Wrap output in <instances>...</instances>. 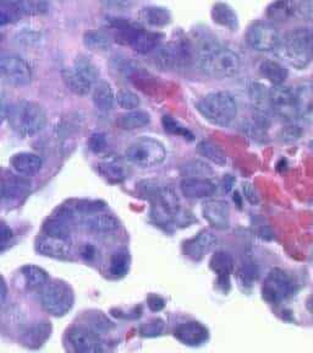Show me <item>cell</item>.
Listing matches in <instances>:
<instances>
[{
  "mask_svg": "<svg viewBox=\"0 0 313 353\" xmlns=\"http://www.w3.org/2000/svg\"><path fill=\"white\" fill-rule=\"evenodd\" d=\"M163 321L160 319H154L152 321H149L147 324H144V325L141 327V334H142L143 336H157V335H160L162 330H163Z\"/></svg>",
  "mask_w": 313,
  "mask_h": 353,
  "instance_id": "obj_46",
  "label": "cell"
},
{
  "mask_svg": "<svg viewBox=\"0 0 313 353\" xmlns=\"http://www.w3.org/2000/svg\"><path fill=\"white\" fill-rule=\"evenodd\" d=\"M180 188L184 196L188 199L209 198L217 190L215 183L206 178H185Z\"/></svg>",
  "mask_w": 313,
  "mask_h": 353,
  "instance_id": "obj_18",
  "label": "cell"
},
{
  "mask_svg": "<svg viewBox=\"0 0 313 353\" xmlns=\"http://www.w3.org/2000/svg\"><path fill=\"white\" fill-rule=\"evenodd\" d=\"M182 172L186 176V178H204L212 173V170L208 165L201 161H191L187 162L186 165L182 168Z\"/></svg>",
  "mask_w": 313,
  "mask_h": 353,
  "instance_id": "obj_40",
  "label": "cell"
},
{
  "mask_svg": "<svg viewBox=\"0 0 313 353\" xmlns=\"http://www.w3.org/2000/svg\"><path fill=\"white\" fill-rule=\"evenodd\" d=\"M300 129L297 125H290V127L286 128L285 130H283V140L285 141H292V140H296L300 137Z\"/></svg>",
  "mask_w": 313,
  "mask_h": 353,
  "instance_id": "obj_49",
  "label": "cell"
},
{
  "mask_svg": "<svg viewBox=\"0 0 313 353\" xmlns=\"http://www.w3.org/2000/svg\"><path fill=\"white\" fill-rule=\"evenodd\" d=\"M89 149L92 150L94 152H102L107 149V137L102 132H96L94 134L91 139H89Z\"/></svg>",
  "mask_w": 313,
  "mask_h": 353,
  "instance_id": "obj_47",
  "label": "cell"
},
{
  "mask_svg": "<svg viewBox=\"0 0 313 353\" xmlns=\"http://www.w3.org/2000/svg\"><path fill=\"white\" fill-rule=\"evenodd\" d=\"M6 119V110H3V108H0V127H1V124L4 123V121Z\"/></svg>",
  "mask_w": 313,
  "mask_h": 353,
  "instance_id": "obj_53",
  "label": "cell"
},
{
  "mask_svg": "<svg viewBox=\"0 0 313 353\" xmlns=\"http://www.w3.org/2000/svg\"><path fill=\"white\" fill-rule=\"evenodd\" d=\"M0 77L14 86H26L32 80V69L15 53H0Z\"/></svg>",
  "mask_w": 313,
  "mask_h": 353,
  "instance_id": "obj_8",
  "label": "cell"
},
{
  "mask_svg": "<svg viewBox=\"0 0 313 353\" xmlns=\"http://www.w3.org/2000/svg\"><path fill=\"white\" fill-rule=\"evenodd\" d=\"M211 268L219 275L220 280H228L233 270V258L226 252H218L211 260Z\"/></svg>",
  "mask_w": 313,
  "mask_h": 353,
  "instance_id": "obj_36",
  "label": "cell"
},
{
  "mask_svg": "<svg viewBox=\"0 0 313 353\" xmlns=\"http://www.w3.org/2000/svg\"><path fill=\"white\" fill-rule=\"evenodd\" d=\"M129 254L127 252H116L110 260L109 272L113 277H122L129 271Z\"/></svg>",
  "mask_w": 313,
  "mask_h": 353,
  "instance_id": "obj_38",
  "label": "cell"
},
{
  "mask_svg": "<svg viewBox=\"0 0 313 353\" xmlns=\"http://www.w3.org/2000/svg\"><path fill=\"white\" fill-rule=\"evenodd\" d=\"M149 305L153 312H160V309L164 308V301L158 296H152L149 297Z\"/></svg>",
  "mask_w": 313,
  "mask_h": 353,
  "instance_id": "obj_50",
  "label": "cell"
},
{
  "mask_svg": "<svg viewBox=\"0 0 313 353\" xmlns=\"http://www.w3.org/2000/svg\"><path fill=\"white\" fill-rule=\"evenodd\" d=\"M297 17L305 21H312L313 19V0H300L295 4V12Z\"/></svg>",
  "mask_w": 313,
  "mask_h": 353,
  "instance_id": "obj_43",
  "label": "cell"
},
{
  "mask_svg": "<svg viewBox=\"0 0 313 353\" xmlns=\"http://www.w3.org/2000/svg\"><path fill=\"white\" fill-rule=\"evenodd\" d=\"M105 209V205L100 201H80L76 204V210L81 214L89 215L94 212H100Z\"/></svg>",
  "mask_w": 313,
  "mask_h": 353,
  "instance_id": "obj_44",
  "label": "cell"
},
{
  "mask_svg": "<svg viewBox=\"0 0 313 353\" xmlns=\"http://www.w3.org/2000/svg\"><path fill=\"white\" fill-rule=\"evenodd\" d=\"M196 108L206 121L218 127L230 125L237 117V99L228 91H218L204 96L198 101Z\"/></svg>",
  "mask_w": 313,
  "mask_h": 353,
  "instance_id": "obj_3",
  "label": "cell"
},
{
  "mask_svg": "<svg viewBox=\"0 0 313 353\" xmlns=\"http://www.w3.org/2000/svg\"><path fill=\"white\" fill-rule=\"evenodd\" d=\"M212 19L215 23L230 31H237V17L235 11L226 3H217L212 9Z\"/></svg>",
  "mask_w": 313,
  "mask_h": 353,
  "instance_id": "obj_26",
  "label": "cell"
},
{
  "mask_svg": "<svg viewBox=\"0 0 313 353\" xmlns=\"http://www.w3.org/2000/svg\"><path fill=\"white\" fill-rule=\"evenodd\" d=\"M6 293H8V288H6V283L3 279V276L0 275V303L6 298Z\"/></svg>",
  "mask_w": 313,
  "mask_h": 353,
  "instance_id": "obj_52",
  "label": "cell"
},
{
  "mask_svg": "<svg viewBox=\"0 0 313 353\" xmlns=\"http://www.w3.org/2000/svg\"><path fill=\"white\" fill-rule=\"evenodd\" d=\"M152 53V63L163 72L186 69L193 61V44L187 39L158 46Z\"/></svg>",
  "mask_w": 313,
  "mask_h": 353,
  "instance_id": "obj_4",
  "label": "cell"
},
{
  "mask_svg": "<svg viewBox=\"0 0 313 353\" xmlns=\"http://www.w3.org/2000/svg\"><path fill=\"white\" fill-rule=\"evenodd\" d=\"M202 214L209 225L217 230H226L230 225V206L224 200L204 203Z\"/></svg>",
  "mask_w": 313,
  "mask_h": 353,
  "instance_id": "obj_14",
  "label": "cell"
},
{
  "mask_svg": "<svg viewBox=\"0 0 313 353\" xmlns=\"http://www.w3.org/2000/svg\"><path fill=\"white\" fill-rule=\"evenodd\" d=\"M10 165L20 176H33L42 170L43 161L39 154L32 152H20L11 157Z\"/></svg>",
  "mask_w": 313,
  "mask_h": 353,
  "instance_id": "obj_19",
  "label": "cell"
},
{
  "mask_svg": "<svg viewBox=\"0 0 313 353\" xmlns=\"http://www.w3.org/2000/svg\"><path fill=\"white\" fill-rule=\"evenodd\" d=\"M6 119L17 135L30 138L43 130L47 124V113L39 103L20 101L6 110Z\"/></svg>",
  "mask_w": 313,
  "mask_h": 353,
  "instance_id": "obj_2",
  "label": "cell"
},
{
  "mask_svg": "<svg viewBox=\"0 0 313 353\" xmlns=\"http://www.w3.org/2000/svg\"><path fill=\"white\" fill-rule=\"evenodd\" d=\"M140 20L152 26V28H163L171 23V15L168 9L162 6H146L138 12Z\"/></svg>",
  "mask_w": 313,
  "mask_h": 353,
  "instance_id": "obj_23",
  "label": "cell"
},
{
  "mask_svg": "<svg viewBox=\"0 0 313 353\" xmlns=\"http://www.w3.org/2000/svg\"><path fill=\"white\" fill-rule=\"evenodd\" d=\"M92 99L96 108L102 112H109L113 110L116 101L114 90L107 81H99L94 85Z\"/></svg>",
  "mask_w": 313,
  "mask_h": 353,
  "instance_id": "obj_22",
  "label": "cell"
},
{
  "mask_svg": "<svg viewBox=\"0 0 313 353\" xmlns=\"http://www.w3.org/2000/svg\"><path fill=\"white\" fill-rule=\"evenodd\" d=\"M116 99L118 101V105H120L122 110H138L141 103L138 94H133L131 91H127V90L120 91Z\"/></svg>",
  "mask_w": 313,
  "mask_h": 353,
  "instance_id": "obj_42",
  "label": "cell"
},
{
  "mask_svg": "<svg viewBox=\"0 0 313 353\" xmlns=\"http://www.w3.org/2000/svg\"><path fill=\"white\" fill-rule=\"evenodd\" d=\"M127 161L132 165L152 168L160 165L165 160V148L163 143L152 138H140L129 146L125 152Z\"/></svg>",
  "mask_w": 313,
  "mask_h": 353,
  "instance_id": "obj_7",
  "label": "cell"
},
{
  "mask_svg": "<svg viewBox=\"0 0 313 353\" xmlns=\"http://www.w3.org/2000/svg\"><path fill=\"white\" fill-rule=\"evenodd\" d=\"M50 335V325L48 323H37L26 332V345L30 347H39Z\"/></svg>",
  "mask_w": 313,
  "mask_h": 353,
  "instance_id": "obj_35",
  "label": "cell"
},
{
  "mask_svg": "<svg viewBox=\"0 0 313 353\" xmlns=\"http://www.w3.org/2000/svg\"><path fill=\"white\" fill-rule=\"evenodd\" d=\"M14 237L10 227L4 222H0V253L4 252L10 245L11 239Z\"/></svg>",
  "mask_w": 313,
  "mask_h": 353,
  "instance_id": "obj_48",
  "label": "cell"
},
{
  "mask_svg": "<svg viewBox=\"0 0 313 353\" xmlns=\"http://www.w3.org/2000/svg\"><path fill=\"white\" fill-rule=\"evenodd\" d=\"M17 10L22 17H39L50 11L48 0H15Z\"/></svg>",
  "mask_w": 313,
  "mask_h": 353,
  "instance_id": "obj_31",
  "label": "cell"
},
{
  "mask_svg": "<svg viewBox=\"0 0 313 353\" xmlns=\"http://www.w3.org/2000/svg\"><path fill=\"white\" fill-rule=\"evenodd\" d=\"M241 69V59L234 50L220 47L209 59L204 72L218 79L237 77Z\"/></svg>",
  "mask_w": 313,
  "mask_h": 353,
  "instance_id": "obj_9",
  "label": "cell"
},
{
  "mask_svg": "<svg viewBox=\"0 0 313 353\" xmlns=\"http://www.w3.org/2000/svg\"><path fill=\"white\" fill-rule=\"evenodd\" d=\"M98 171L109 182L120 183L127 178V174H125V171L122 170V167L118 165L116 162H111V161L99 163Z\"/></svg>",
  "mask_w": 313,
  "mask_h": 353,
  "instance_id": "obj_37",
  "label": "cell"
},
{
  "mask_svg": "<svg viewBox=\"0 0 313 353\" xmlns=\"http://www.w3.org/2000/svg\"><path fill=\"white\" fill-rule=\"evenodd\" d=\"M250 101L253 108L262 116H267L272 110L270 90L261 83H252L248 88Z\"/></svg>",
  "mask_w": 313,
  "mask_h": 353,
  "instance_id": "obj_21",
  "label": "cell"
},
{
  "mask_svg": "<svg viewBox=\"0 0 313 353\" xmlns=\"http://www.w3.org/2000/svg\"><path fill=\"white\" fill-rule=\"evenodd\" d=\"M259 72L267 81H270L274 86L283 85L288 79V70L285 66L281 65L278 61H264L259 66Z\"/></svg>",
  "mask_w": 313,
  "mask_h": 353,
  "instance_id": "obj_28",
  "label": "cell"
},
{
  "mask_svg": "<svg viewBox=\"0 0 313 353\" xmlns=\"http://www.w3.org/2000/svg\"><path fill=\"white\" fill-rule=\"evenodd\" d=\"M277 54L286 64L303 70L312 61V31L310 28H299L281 39L275 48Z\"/></svg>",
  "mask_w": 313,
  "mask_h": 353,
  "instance_id": "obj_1",
  "label": "cell"
},
{
  "mask_svg": "<svg viewBox=\"0 0 313 353\" xmlns=\"http://www.w3.org/2000/svg\"><path fill=\"white\" fill-rule=\"evenodd\" d=\"M72 69H74L78 75H81L85 80H87L88 83H92L94 86L97 83V81H98V68L96 66L94 61H89L88 58L83 57V55L77 57L75 61H74Z\"/></svg>",
  "mask_w": 313,
  "mask_h": 353,
  "instance_id": "obj_32",
  "label": "cell"
},
{
  "mask_svg": "<svg viewBox=\"0 0 313 353\" xmlns=\"http://www.w3.org/2000/svg\"><path fill=\"white\" fill-rule=\"evenodd\" d=\"M292 290L294 283L289 275L281 269H274L270 271L264 281L262 294L270 303H279L292 294Z\"/></svg>",
  "mask_w": 313,
  "mask_h": 353,
  "instance_id": "obj_12",
  "label": "cell"
},
{
  "mask_svg": "<svg viewBox=\"0 0 313 353\" xmlns=\"http://www.w3.org/2000/svg\"><path fill=\"white\" fill-rule=\"evenodd\" d=\"M67 340L74 351L78 353H98L103 351L102 342L94 332L83 327H75L69 331Z\"/></svg>",
  "mask_w": 313,
  "mask_h": 353,
  "instance_id": "obj_13",
  "label": "cell"
},
{
  "mask_svg": "<svg viewBox=\"0 0 313 353\" xmlns=\"http://www.w3.org/2000/svg\"><path fill=\"white\" fill-rule=\"evenodd\" d=\"M248 46L259 52L275 50L281 41L278 28L270 22L259 21L253 23L246 33Z\"/></svg>",
  "mask_w": 313,
  "mask_h": 353,
  "instance_id": "obj_10",
  "label": "cell"
},
{
  "mask_svg": "<svg viewBox=\"0 0 313 353\" xmlns=\"http://www.w3.org/2000/svg\"><path fill=\"white\" fill-rule=\"evenodd\" d=\"M163 121V127H164L165 132H169L171 134H174V135H179V137H182V138L193 140V132H188L186 128L182 127V124L179 121H175L174 118L165 116L163 117V121Z\"/></svg>",
  "mask_w": 313,
  "mask_h": 353,
  "instance_id": "obj_41",
  "label": "cell"
},
{
  "mask_svg": "<svg viewBox=\"0 0 313 353\" xmlns=\"http://www.w3.org/2000/svg\"><path fill=\"white\" fill-rule=\"evenodd\" d=\"M215 243H217V237L213 232L202 231L191 241L185 243L184 249L187 258H190L193 261H199L204 259L206 254H208L212 249L215 248Z\"/></svg>",
  "mask_w": 313,
  "mask_h": 353,
  "instance_id": "obj_15",
  "label": "cell"
},
{
  "mask_svg": "<svg viewBox=\"0 0 313 353\" xmlns=\"http://www.w3.org/2000/svg\"><path fill=\"white\" fill-rule=\"evenodd\" d=\"M83 43L88 50L94 52H107L111 48V39L102 31H89L85 33Z\"/></svg>",
  "mask_w": 313,
  "mask_h": 353,
  "instance_id": "obj_33",
  "label": "cell"
},
{
  "mask_svg": "<svg viewBox=\"0 0 313 353\" xmlns=\"http://www.w3.org/2000/svg\"><path fill=\"white\" fill-rule=\"evenodd\" d=\"M295 94H296L299 118L303 117L305 119H311V116H312V85L308 81L300 83L295 88Z\"/></svg>",
  "mask_w": 313,
  "mask_h": 353,
  "instance_id": "obj_27",
  "label": "cell"
},
{
  "mask_svg": "<svg viewBox=\"0 0 313 353\" xmlns=\"http://www.w3.org/2000/svg\"><path fill=\"white\" fill-rule=\"evenodd\" d=\"M37 252L48 258L65 259L70 254V242L67 238L56 237L47 234L37 242Z\"/></svg>",
  "mask_w": 313,
  "mask_h": 353,
  "instance_id": "obj_16",
  "label": "cell"
},
{
  "mask_svg": "<svg viewBox=\"0 0 313 353\" xmlns=\"http://www.w3.org/2000/svg\"><path fill=\"white\" fill-rule=\"evenodd\" d=\"M100 3L110 10L125 11L131 9L135 0H100Z\"/></svg>",
  "mask_w": 313,
  "mask_h": 353,
  "instance_id": "obj_45",
  "label": "cell"
},
{
  "mask_svg": "<svg viewBox=\"0 0 313 353\" xmlns=\"http://www.w3.org/2000/svg\"><path fill=\"white\" fill-rule=\"evenodd\" d=\"M244 192H245L246 198H248L251 203H257V195H256V192H255V189H253L251 184H246V185L244 187Z\"/></svg>",
  "mask_w": 313,
  "mask_h": 353,
  "instance_id": "obj_51",
  "label": "cell"
},
{
  "mask_svg": "<svg viewBox=\"0 0 313 353\" xmlns=\"http://www.w3.org/2000/svg\"><path fill=\"white\" fill-rule=\"evenodd\" d=\"M74 292L65 282H48L41 290V303L44 310L54 316H64L74 305Z\"/></svg>",
  "mask_w": 313,
  "mask_h": 353,
  "instance_id": "obj_5",
  "label": "cell"
},
{
  "mask_svg": "<svg viewBox=\"0 0 313 353\" xmlns=\"http://www.w3.org/2000/svg\"><path fill=\"white\" fill-rule=\"evenodd\" d=\"M270 105L275 114L284 121H292L299 118L295 90L284 83L270 90Z\"/></svg>",
  "mask_w": 313,
  "mask_h": 353,
  "instance_id": "obj_11",
  "label": "cell"
},
{
  "mask_svg": "<svg viewBox=\"0 0 313 353\" xmlns=\"http://www.w3.org/2000/svg\"><path fill=\"white\" fill-rule=\"evenodd\" d=\"M149 121H151V118L147 112L140 110H129L127 113L122 114L118 119V125L122 130H138V129L149 125Z\"/></svg>",
  "mask_w": 313,
  "mask_h": 353,
  "instance_id": "obj_30",
  "label": "cell"
},
{
  "mask_svg": "<svg viewBox=\"0 0 313 353\" xmlns=\"http://www.w3.org/2000/svg\"><path fill=\"white\" fill-rule=\"evenodd\" d=\"M198 154L204 156V159L215 162L217 165H226V154L223 150L220 149L218 145H215L212 141H207L204 140L198 143L197 146Z\"/></svg>",
  "mask_w": 313,
  "mask_h": 353,
  "instance_id": "obj_34",
  "label": "cell"
},
{
  "mask_svg": "<svg viewBox=\"0 0 313 353\" xmlns=\"http://www.w3.org/2000/svg\"><path fill=\"white\" fill-rule=\"evenodd\" d=\"M21 275L28 290H42L50 282L48 272L36 265L23 266Z\"/></svg>",
  "mask_w": 313,
  "mask_h": 353,
  "instance_id": "obj_25",
  "label": "cell"
},
{
  "mask_svg": "<svg viewBox=\"0 0 313 353\" xmlns=\"http://www.w3.org/2000/svg\"><path fill=\"white\" fill-rule=\"evenodd\" d=\"M83 225L86 230L94 233H111L119 228V221L116 220L114 216L102 214L100 211L86 215L83 219Z\"/></svg>",
  "mask_w": 313,
  "mask_h": 353,
  "instance_id": "obj_20",
  "label": "cell"
},
{
  "mask_svg": "<svg viewBox=\"0 0 313 353\" xmlns=\"http://www.w3.org/2000/svg\"><path fill=\"white\" fill-rule=\"evenodd\" d=\"M61 77L66 88L77 96H87L94 88L92 83H88L87 80H85L81 75H78L72 68L64 69L61 72Z\"/></svg>",
  "mask_w": 313,
  "mask_h": 353,
  "instance_id": "obj_24",
  "label": "cell"
},
{
  "mask_svg": "<svg viewBox=\"0 0 313 353\" xmlns=\"http://www.w3.org/2000/svg\"><path fill=\"white\" fill-rule=\"evenodd\" d=\"M160 198L162 205L169 214H177V211L180 209V201L173 188H162L160 190Z\"/></svg>",
  "mask_w": 313,
  "mask_h": 353,
  "instance_id": "obj_39",
  "label": "cell"
},
{
  "mask_svg": "<svg viewBox=\"0 0 313 353\" xmlns=\"http://www.w3.org/2000/svg\"><path fill=\"white\" fill-rule=\"evenodd\" d=\"M175 337L187 346H198L208 340V330L197 321H188L177 326Z\"/></svg>",
  "mask_w": 313,
  "mask_h": 353,
  "instance_id": "obj_17",
  "label": "cell"
},
{
  "mask_svg": "<svg viewBox=\"0 0 313 353\" xmlns=\"http://www.w3.org/2000/svg\"><path fill=\"white\" fill-rule=\"evenodd\" d=\"M114 30L119 34L121 41L131 47L132 50L140 54L152 53L160 46V36L158 33L147 31L129 21H116Z\"/></svg>",
  "mask_w": 313,
  "mask_h": 353,
  "instance_id": "obj_6",
  "label": "cell"
},
{
  "mask_svg": "<svg viewBox=\"0 0 313 353\" xmlns=\"http://www.w3.org/2000/svg\"><path fill=\"white\" fill-rule=\"evenodd\" d=\"M295 12L294 0H274L267 8V17L274 22L289 20Z\"/></svg>",
  "mask_w": 313,
  "mask_h": 353,
  "instance_id": "obj_29",
  "label": "cell"
}]
</instances>
